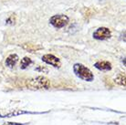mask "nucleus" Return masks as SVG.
I'll return each mask as SVG.
<instances>
[{"label": "nucleus", "instance_id": "obj_1", "mask_svg": "<svg viewBox=\"0 0 126 125\" xmlns=\"http://www.w3.org/2000/svg\"><path fill=\"white\" fill-rule=\"evenodd\" d=\"M26 86L29 90H47L50 87L49 79L44 76H38L36 78H29L26 82Z\"/></svg>", "mask_w": 126, "mask_h": 125}, {"label": "nucleus", "instance_id": "obj_2", "mask_svg": "<svg viewBox=\"0 0 126 125\" xmlns=\"http://www.w3.org/2000/svg\"><path fill=\"white\" fill-rule=\"evenodd\" d=\"M73 71L75 73V75L79 78L82 80L91 82L94 79V75L92 73L90 69H88L87 67L80 64V63H76L75 65L73 66Z\"/></svg>", "mask_w": 126, "mask_h": 125}, {"label": "nucleus", "instance_id": "obj_3", "mask_svg": "<svg viewBox=\"0 0 126 125\" xmlns=\"http://www.w3.org/2000/svg\"><path fill=\"white\" fill-rule=\"evenodd\" d=\"M69 17L66 15H55L49 19V24L55 28H62L69 23Z\"/></svg>", "mask_w": 126, "mask_h": 125}, {"label": "nucleus", "instance_id": "obj_4", "mask_svg": "<svg viewBox=\"0 0 126 125\" xmlns=\"http://www.w3.org/2000/svg\"><path fill=\"white\" fill-rule=\"evenodd\" d=\"M111 37V32L109 28L101 27L93 32V38L97 40H106Z\"/></svg>", "mask_w": 126, "mask_h": 125}, {"label": "nucleus", "instance_id": "obj_5", "mask_svg": "<svg viewBox=\"0 0 126 125\" xmlns=\"http://www.w3.org/2000/svg\"><path fill=\"white\" fill-rule=\"evenodd\" d=\"M41 60L43 62L47 63L48 65L53 66L54 68H60V66H61V62H60V59L52 55V54H46L42 57Z\"/></svg>", "mask_w": 126, "mask_h": 125}, {"label": "nucleus", "instance_id": "obj_6", "mask_svg": "<svg viewBox=\"0 0 126 125\" xmlns=\"http://www.w3.org/2000/svg\"><path fill=\"white\" fill-rule=\"evenodd\" d=\"M41 113H46V112H32V111L23 110V109H15V110L10 111V112L6 113V114H1L0 113V118H10V117L22 115V114H41Z\"/></svg>", "mask_w": 126, "mask_h": 125}, {"label": "nucleus", "instance_id": "obj_7", "mask_svg": "<svg viewBox=\"0 0 126 125\" xmlns=\"http://www.w3.org/2000/svg\"><path fill=\"white\" fill-rule=\"evenodd\" d=\"M18 61V56L16 54H11L6 58V65L8 68H14L16 64Z\"/></svg>", "mask_w": 126, "mask_h": 125}, {"label": "nucleus", "instance_id": "obj_8", "mask_svg": "<svg viewBox=\"0 0 126 125\" xmlns=\"http://www.w3.org/2000/svg\"><path fill=\"white\" fill-rule=\"evenodd\" d=\"M94 67L96 69H100V70H110L111 69V64L109 61H99L94 64Z\"/></svg>", "mask_w": 126, "mask_h": 125}, {"label": "nucleus", "instance_id": "obj_9", "mask_svg": "<svg viewBox=\"0 0 126 125\" xmlns=\"http://www.w3.org/2000/svg\"><path fill=\"white\" fill-rule=\"evenodd\" d=\"M115 83H117L118 85H120L122 87L125 88V73H120L119 75L117 76L116 78L114 79Z\"/></svg>", "mask_w": 126, "mask_h": 125}, {"label": "nucleus", "instance_id": "obj_10", "mask_svg": "<svg viewBox=\"0 0 126 125\" xmlns=\"http://www.w3.org/2000/svg\"><path fill=\"white\" fill-rule=\"evenodd\" d=\"M32 63L31 59H29V57H25L21 60V62H20V68L22 69H26L29 66H30V64Z\"/></svg>", "mask_w": 126, "mask_h": 125}, {"label": "nucleus", "instance_id": "obj_11", "mask_svg": "<svg viewBox=\"0 0 126 125\" xmlns=\"http://www.w3.org/2000/svg\"><path fill=\"white\" fill-rule=\"evenodd\" d=\"M23 47H24L25 49L30 51V52H32V51H37V50L42 48V47H40V46H36L34 44H25V45L23 46Z\"/></svg>", "mask_w": 126, "mask_h": 125}, {"label": "nucleus", "instance_id": "obj_12", "mask_svg": "<svg viewBox=\"0 0 126 125\" xmlns=\"http://www.w3.org/2000/svg\"><path fill=\"white\" fill-rule=\"evenodd\" d=\"M3 125H26V124H22V123H16V122H6V123H4Z\"/></svg>", "mask_w": 126, "mask_h": 125}]
</instances>
